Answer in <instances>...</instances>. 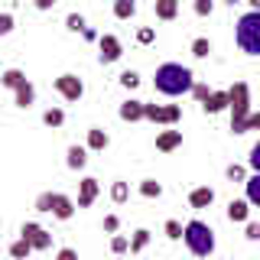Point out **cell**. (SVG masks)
Returning <instances> with one entry per match:
<instances>
[{
    "label": "cell",
    "instance_id": "obj_33",
    "mask_svg": "<svg viewBox=\"0 0 260 260\" xmlns=\"http://www.w3.org/2000/svg\"><path fill=\"white\" fill-rule=\"evenodd\" d=\"M65 29H72V32H85V29H88L85 16H81V13H69V16H65Z\"/></svg>",
    "mask_w": 260,
    "mask_h": 260
},
{
    "label": "cell",
    "instance_id": "obj_16",
    "mask_svg": "<svg viewBox=\"0 0 260 260\" xmlns=\"http://www.w3.org/2000/svg\"><path fill=\"white\" fill-rule=\"evenodd\" d=\"M32 101H36V88H32V81H26V85H20L13 91V104H16V108L26 111V108H32Z\"/></svg>",
    "mask_w": 260,
    "mask_h": 260
},
{
    "label": "cell",
    "instance_id": "obj_9",
    "mask_svg": "<svg viewBox=\"0 0 260 260\" xmlns=\"http://www.w3.org/2000/svg\"><path fill=\"white\" fill-rule=\"evenodd\" d=\"M117 117L127 120V124H137V120H146V101H137V98H127L117 108Z\"/></svg>",
    "mask_w": 260,
    "mask_h": 260
},
{
    "label": "cell",
    "instance_id": "obj_38",
    "mask_svg": "<svg viewBox=\"0 0 260 260\" xmlns=\"http://www.w3.org/2000/svg\"><path fill=\"white\" fill-rule=\"evenodd\" d=\"M7 32H13V13L10 10L0 13V36H7Z\"/></svg>",
    "mask_w": 260,
    "mask_h": 260
},
{
    "label": "cell",
    "instance_id": "obj_4",
    "mask_svg": "<svg viewBox=\"0 0 260 260\" xmlns=\"http://www.w3.org/2000/svg\"><path fill=\"white\" fill-rule=\"evenodd\" d=\"M234 43L241 52L260 59V10H247L234 26Z\"/></svg>",
    "mask_w": 260,
    "mask_h": 260
},
{
    "label": "cell",
    "instance_id": "obj_46",
    "mask_svg": "<svg viewBox=\"0 0 260 260\" xmlns=\"http://www.w3.org/2000/svg\"><path fill=\"white\" fill-rule=\"evenodd\" d=\"M250 4V10H260V0H247Z\"/></svg>",
    "mask_w": 260,
    "mask_h": 260
},
{
    "label": "cell",
    "instance_id": "obj_13",
    "mask_svg": "<svg viewBox=\"0 0 260 260\" xmlns=\"http://www.w3.org/2000/svg\"><path fill=\"white\" fill-rule=\"evenodd\" d=\"M189 205L192 208H208V205H215V189L211 185H195V189L189 192Z\"/></svg>",
    "mask_w": 260,
    "mask_h": 260
},
{
    "label": "cell",
    "instance_id": "obj_23",
    "mask_svg": "<svg viewBox=\"0 0 260 260\" xmlns=\"http://www.w3.org/2000/svg\"><path fill=\"white\" fill-rule=\"evenodd\" d=\"M137 13V0H114V16L117 20H130Z\"/></svg>",
    "mask_w": 260,
    "mask_h": 260
},
{
    "label": "cell",
    "instance_id": "obj_27",
    "mask_svg": "<svg viewBox=\"0 0 260 260\" xmlns=\"http://www.w3.org/2000/svg\"><path fill=\"white\" fill-rule=\"evenodd\" d=\"M43 124L52 127V130H59V127L65 124V111H62V108H49V111L43 114Z\"/></svg>",
    "mask_w": 260,
    "mask_h": 260
},
{
    "label": "cell",
    "instance_id": "obj_35",
    "mask_svg": "<svg viewBox=\"0 0 260 260\" xmlns=\"http://www.w3.org/2000/svg\"><path fill=\"white\" fill-rule=\"evenodd\" d=\"M153 39H156V29H153V26H140V29H137V43H140V46H150Z\"/></svg>",
    "mask_w": 260,
    "mask_h": 260
},
{
    "label": "cell",
    "instance_id": "obj_15",
    "mask_svg": "<svg viewBox=\"0 0 260 260\" xmlns=\"http://www.w3.org/2000/svg\"><path fill=\"white\" fill-rule=\"evenodd\" d=\"M179 146H182V130H162L156 137V150L159 153H173Z\"/></svg>",
    "mask_w": 260,
    "mask_h": 260
},
{
    "label": "cell",
    "instance_id": "obj_41",
    "mask_svg": "<svg viewBox=\"0 0 260 260\" xmlns=\"http://www.w3.org/2000/svg\"><path fill=\"white\" fill-rule=\"evenodd\" d=\"M244 238H247V241H260V224L257 221H247V228H244Z\"/></svg>",
    "mask_w": 260,
    "mask_h": 260
},
{
    "label": "cell",
    "instance_id": "obj_17",
    "mask_svg": "<svg viewBox=\"0 0 260 260\" xmlns=\"http://www.w3.org/2000/svg\"><path fill=\"white\" fill-rule=\"evenodd\" d=\"M108 146H111L108 130H101V127H91V130H88V150L101 153V150H108Z\"/></svg>",
    "mask_w": 260,
    "mask_h": 260
},
{
    "label": "cell",
    "instance_id": "obj_19",
    "mask_svg": "<svg viewBox=\"0 0 260 260\" xmlns=\"http://www.w3.org/2000/svg\"><path fill=\"white\" fill-rule=\"evenodd\" d=\"M65 162H69V169H85V162H88V146H69Z\"/></svg>",
    "mask_w": 260,
    "mask_h": 260
},
{
    "label": "cell",
    "instance_id": "obj_11",
    "mask_svg": "<svg viewBox=\"0 0 260 260\" xmlns=\"http://www.w3.org/2000/svg\"><path fill=\"white\" fill-rule=\"evenodd\" d=\"M231 108V91H211L205 101H202V111L205 114H221Z\"/></svg>",
    "mask_w": 260,
    "mask_h": 260
},
{
    "label": "cell",
    "instance_id": "obj_1",
    "mask_svg": "<svg viewBox=\"0 0 260 260\" xmlns=\"http://www.w3.org/2000/svg\"><path fill=\"white\" fill-rule=\"evenodd\" d=\"M153 88L166 98H179V94H189L195 88V72L182 62H162L153 75Z\"/></svg>",
    "mask_w": 260,
    "mask_h": 260
},
{
    "label": "cell",
    "instance_id": "obj_22",
    "mask_svg": "<svg viewBox=\"0 0 260 260\" xmlns=\"http://www.w3.org/2000/svg\"><path fill=\"white\" fill-rule=\"evenodd\" d=\"M127 199H130V185L124 182V179H114L111 182V202L114 205H124Z\"/></svg>",
    "mask_w": 260,
    "mask_h": 260
},
{
    "label": "cell",
    "instance_id": "obj_24",
    "mask_svg": "<svg viewBox=\"0 0 260 260\" xmlns=\"http://www.w3.org/2000/svg\"><path fill=\"white\" fill-rule=\"evenodd\" d=\"M29 254H32V244H29L26 238H16V241L10 244V257H13V260H26Z\"/></svg>",
    "mask_w": 260,
    "mask_h": 260
},
{
    "label": "cell",
    "instance_id": "obj_8",
    "mask_svg": "<svg viewBox=\"0 0 260 260\" xmlns=\"http://www.w3.org/2000/svg\"><path fill=\"white\" fill-rule=\"evenodd\" d=\"M20 238H26L32 244V250H49L52 247V234H49L39 221H26L20 228Z\"/></svg>",
    "mask_w": 260,
    "mask_h": 260
},
{
    "label": "cell",
    "instance_id": "obj_12",
    "mask_svg": "<svg viewBox=\"0 0 260 260\" xmlns=\"http://www.w3.org/2000/svg\"><path fill=\"white\" fill-rule=\"evenodd\" d=\"M250 202L247 199H231L228 202V221H234V224H247V218H250Z\"/></svg>",
    "mask_w": 260,
    "mask_h": 260
},
{
    "label": "cell",
    "instance_id": "obj_44",
    "mask_svg": "<svg viewBox=\"0 0 260 260\" xmlns=\"http://www.w3.org/2000/svg\"><path fill=\"white\" fill-rule=\"evenodd\" d=\"M247 130H260V111H254L247 117Z\"/></svg>",
    "mask_w": 260,
    "mask_h": 260
},
{
    "label": "cell",
    "instance_id": "obj_10",
    "mask_svg": "<svg viewBox=\"0 0 260 260\" xmlns=\"http://www.w3.org/2000/svg\"><path fill=\"white\" fill-rule=\"evenodd\" d=\"M98 195H101V185H98V179L85 176L78 182V208H91L98 202Z\"/></svg>",
    "mask_w": 260,
    "mask_h": 260
},
{
    "label": "cell",
    "instance_id": "obj_30",
    "mask_svg": "<svg viewBox=\"0 0 260 260\" xmlns=\"http://www.w3.org/2000/svg\"><path fill=\"white\" fill-rule=\"evenodd\" d=\"M127 250H130V238H124V234H111V254L124 257Z\"/></svg>",
    "mask_w": 260,
    "mask_h": 260
},
{
    "label": "cell",
    "instance_id": "obj_31",
    "mask_svg": "<svg viewBox=\"0 0 260 260\" xmlns=\"http://www.w3.org/2000/svg\"><path fill=\"white\" fill-rule=\"evenodd\" d=\"M52 205H55V192H39V195H36V211L52 215Z\"/></svg>",
    "mask_w": 260,
    "mask_h": 260
},
{
    "label": "cell",
    "instance_id": "obj_6",
    "mask_svg": "<svg viewBox=\"0 0 260 260\" xmlns=\"http://www.w3.org/2000/svg\"><path fill=\"white\" fill-rule=\"evenodd\" d=\"M124 55V43H120L114 32H104L101 39H98V59H101V65H114Z\"/></svg>",
    "mask_w": 260,
    "mask_h": 260
},
{
    "label": "cell",
    "instance_id": "obj_36",
    "mask_svg": "<svg viewBox=\"0 0 260 260\" xmlns=\"http://www.w3.org/2000/svg\"><path fill=\"white\" fill-rule=\"evenodd\" d=\"M195 16H211V10H215V0H195Z\"/></svg>",
    "mask_w": 260,
    "mask_h": 260
},
{
    "label": "cell",
    "instance_id": "obj_40",
    "mask_svg": "<svg viewBox=\"0 0 260 260\" xmlns=\"http://www.w3.org/2000/svg\"><path fill=\"white\" fill-rule=\"evenodd\" d=\"M192 94H195V101H199V104H202V101H205V98L211 94V88H208V85H202V81H195V88H192Z\"/></svg>",
    "mask_w": 260,
    "mask_h": 260
},
{
    "label": "cell",
    "instance_id": "obj_45",
    "mask_svg": "<svg viewBox=\"0 0 260 260\" xmlns=\"http://www.w3.org/2000/svg\"><path fill=\"white\" fill-rule=\"evenodd\" d=\"M81 36H85V39H88V43H94V39H101V36H98V32H94V29H91V26H88V29H85V32H81Z\"/></svg>",
    "mask_w": 260,
    "mask_h": 260
},
{
    "label": "cell",
    "instance_id": "obj_21",
    "mask_svg": "<svg viewBox=\"0 0 260 260\" xmlns=\"http://www.w3.org/2000/svg\"><path fill=\"white\" fill-rule=\"evenodd\" d=\"M179 0H156V20H176Z\"/></svg>",
    "mask_w": 260,
    "mask_h": 260
},
{
    "label": "cell",
    "instance_id": "obj_42",
    "mask_svg": "<svg viewBox=\"0 0 260 260\" xmlns=\"http://www.w3.org/2000/svg\"><path fill=\"white\" fill-rule=\"evenodd\" d=\"M55 260H78V250L75 247H62L59 254H55Z\"/></svg>",
    "mask_w": 260,
    "mask_h": 260
},
{
    "label": "cell",
    "instance_id": "obj_39",
    "mask_svg": "<svg viewBox=\"0 0 260 260\" xmlns=\"http://www.w3.org/2000/svg\"><path fill=\"white\" fill-rule=\"evenodd\" d=\"M104 231H108V234H117L120 231V218L117 215H104Z\"/></svg>",
    "mask_w": 260,
    "mask_h": 260
},
{
    "label": "cell",
    "instance_id": "obj_18",
    "mask_svg": "<svg viewBox=\"0 0 260 260\" xmlns=\"http://www.w3.org/2000/svg\"><path fill=\"white\" fill-rule=\"evenodd\" d=\"M26 72H23V69H7L4 72V75H0V85H4V88H10V91H16V88H20V85H26Z\"/></svg>",
    "mask_w": 260,
    "mask_h": 260
},
{
    "label": "cell",
    "instance_id": "obj_43",
    "mask_svg": "<svg viewBox=\"0 0 260 260\" xmlns=\"http://www.w3.org/2000/svg\"><path fill=\"white\" fill-rule=\"evenodd\" d=\"M32 4H36V10H43V13H46V10H52L59 0H32Z\"/></svg>",
    "mask_w": 260,
    "mask_h": 260
},
{
    "label": "cell",
    "instance_id": "obj_7",
    "mask_svg": "<svg viewBox=\"0 0 260 260\" xmlns=\"http://www.w3.org/2000/svg\"><path fill=\"white\" fill-rule=\"evenodd\" d=\"M55 91H59L65 101H81V98H85V81L78 75H72V72H65V75L55 78Z\"/></svg>",
    "mask_w": 260,
    "mask_h": 260
},
{
    "label": "cell",
    "instance_id": "obj_34",
    "mask_svg": "<svg viewBox=\"0 0 260 260\" xmlns=\"http://www.w3.org/2000/svg\"><path fill=\"white\" fill-rule=\"evenodd\" d=\"M120 85H124L127 91H134V88H140V72H134V69L120 72Z\"/></svg>",
    "mask_w": 260,
    "mask_h": 260
},
{
    "label": "cell",
    "instance_id": "obj_3",
    "mask_svg": "<svg viewBox=\"0 0 260 260\" xmlns=\"http://www.w3.org/2000/svg\"><path fill=\"white\" fill-rule=\"evenodd\" d=\"M228 91H231V134L234 137H241V134H247V117L254 111H250V85L247 81H234L231 88H228Z\"/></svg>",
    "mask_w": 260,
    "mask_h": 260
},
{
    "label": "cell",
    "instance_id": "obj_2",
    "mask_svg": "<svg viewBox=\"0 0 260 260\" xmlns=\"http://www.w3.org/2000/svg\"><path fill=\"white\" fill-rule=\"evenodd\" d=\"M185 247L192 250L195 257H211L218 247V238H215V228L205 224L202 218H192V221H185Z\"/></svg>",
    "mask_w": 260,
    "mask_h": 260
},
{
    "label": "cell",
    "instance_id": "obj_37",
    "mask_svg": "<svg viewBox=\"0 0 260 260\" xmlns=\"http://www.w3.org/2000/svg\"><path fill=\"white\" fill-rule=\"evenodd\" d=\"M247 166L254 169V173H260V143L250 146V153H247Z\"/></svg>",
    "mask_w": 260,
    "mask_h": 260
},
{
    "label": "cell",
    "instance_id": "obj_5",
    "mask_svg": "<svg viewBox=\"0 0 260 260\" xmlns=\"http://www.w3.org/2000/svg\"><path fill=\"white\" fill-rule=\"evenodd\" d=\"M146 120L173 127V124L182 120V108H179V104H146Z\"/></svg>",
    "mask_w": 260,
    "mask_h": 260
},
{
    "label": "cell",
    "instance_id": "obj_47",
    "mask_svg": "<svg viewBox=\"0 0 260 260\" xmlns=\"http://www.w3.org/2000/svg\"><path fill=\"white\" fill-rule=\"evenodd\" d=\"M224 4H228V7H234V4H241V0H224Z\"/></svg>",
    "mask_w": 260,
    "mask_h": 260
},
{
    "label": "cell",
    "instance_id": "obj_28",
    "mask_svg": "<svg viewBox=\"0 0 260 260\" xmlns=\"http://www.w3.org/2000/svg\"><path fill=\"white\" fill-rule=\"evenodd\" d=\"M162 231H166V238H169V241H182V238H185V224H182V221H176V218H169V221L162 224Z\"/></svg>",
    "mask_w": 260,
    "mask_h": 260
},
{
    "label": "cell",
    "instance_id": "obj_20",
    "mask_svg": "<svg viewBox=\"0 0 260 260\" xmlns=\"http://www.w3.org/2000/svg\"><path fill=\"white\" fill-rule=\"evenodd\" d=\"M244 199H247L254 208H260V173H254L247 182H244Z\"/></svg>",
    "mask_w": 260,
    "mask_h": 260
},
{
    "label": "cell",
    "instance_id": "obj_26",
    "mask_svg": "<svg viewBox=\"0 0 260 260\" xmlns=\"http://www.w3.org/2000/svg\"><path fill=\"white\" fill-rule=\"evenodd\" d=\"M192 55L195 59H208L211 55V39L208 36H195L192 39Z\"/></svg>",
    "mask_w": 260,
    "mask_h": 260
},
{
    "label": "cell",
    "instance_id": "obj_25",
    "mask_svg": "<svg viewBox=\"0 0 260 260\" xmlns=\"http://www.w3.org/2000/svg\"><path fill=\"white\" fill-rule=\"evenodd\" d=\"M146 244H150V231H146V228H137L134 238H130V254H140V250H146Z\"/></svg>",
    "mask_w": 260,
    "mask_h": 260
},
{
    "label": "cell",
    "instance_id": "obj_32",
    "mask_svg": "<svg viewBox=\"0 0 260 260\" xmlns=\"http://www.w3.org/2000/svg\"><path fill=\"white\" fill-rule=\"evenodd\" d=\"M224 176L231 179V182H247V179H250V176H247V169H244L241 162H231V166L224 169Z\"/></svg>",
    "mask_w": 260,
    "mask_h": 260
},
{
    "label": "cell",
    "instance_id": "obj_14",
    "mask_svg": "<svg viewBox=\"0 0 260 260\" xmlns=\"http://www.w3.org/2000/svg\"><path fill=\"white\" fill-rule=\"evenodd\" d=\"M75 208H78V202H72L69 195H62V192H55V205H52V215L59 218V221H69L72 215H75Z\"/></svg>",
    "mask_w": 260,
    "mask_h": 260
},
{
    "label": "cell",
    "instance_id": "obj_29",
    "mask_svg": "<svg viewBox=\"0 0 260 260\" xmlns=\"http://www.w3.org/2000/svg\"><path fill=\"white\" fill-rule=\"evenodd\" d=\"M140 195H143V199H159V195H162V182H156V179H143V182H140Z\"/></svg>",
    "mask_w": 260,
    "mask_h": 260
}]
</instances>
